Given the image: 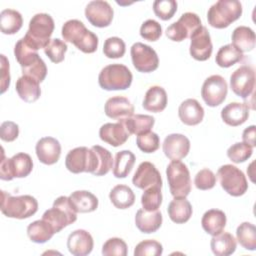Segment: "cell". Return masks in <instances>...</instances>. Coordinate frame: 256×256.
<instances>
[{
  "label": "cell",
  "mask_w": 256,
  "mask_h": 256,
  "mask_svg": "<svg viewBox=\"0 0 256 256\" xmlns=\"http://www.w3.org/2000/svg\"><path fill=\"white\" fill-rule=\"evenodd\" d=\"M64 41L72 43L83 53H94L98 47V37L95 33L88 30L84 23L77 19L66 21L61 30Z\"/></svg>",
  "instance_id": "1"
},
{
  "label": "cell",
  "mask_w": 256,
  "mask_h": 256,
  "mask_svg": "<svg viewBox=\"0 0 256 256\" xmlns=\"http://www.w3.org/2000/svg\"><path fill=\"white\" fill-rule=\"evenodd\" d=\"M0 209L6 217L26 219L37 212L38 202L31 195L12 196L2 190Z\"/></svg>",
  "instance_id": "2"
},
{
  "label": "cell",
  "mask_w": 256,
  "mask_h": 256,
  "mask_svg": "<svg viewBox=\"0 0 256 256\" xmlns=\"http://www.w3.org/2000/svg\"><path fill=\"white\" fill-rule=\"evenodd\" d=\"M54 20L47 13H37L32 16L28 30L23 37L26 42L36 50L45 48L50 42L54 31Z\"/></svg>",
  "instance_id": "3"
},
{
  "label": "cell",
  "mask_w": 256,
  "mask_h": 256,
  "mask_svg": "<svg viewBox=\"0 0 256 256\" xmlns=\"http://www.w3.org/2000/svg\"><path fill=\"white\" fill-rule=\"evenodd\" d=\"M242 15V4L237 0H219L207 12V21L217 29L228 27Z\"/></svg>",
  "instance_id": "4"
},
{
  "label": "cell",
  "mask_w": 256,
  "mask_h": 256,
  "mask_svg": "<svg viewBox=\"0 0 256 256\" xmlns=\"http://www.w3.org/2000/svg\"><path fill=\"white\" fill-rule=\"evenodd\" d=\"M42 219L52 226L55 233H58L77 220V212L73 209L68 197L59 196L54 200L53 206L43 213Z\"/></svg>",
  "instance_id": "5"
},
{
  "label": "cell",
  "mask_w": 256,
  "mask_h": 256,
  "mask_svg": "<svg viewBox=\"0 0 256 256\" xmlns=\"http://www.w3.org/2000/svg\"><path fill=\"white\" fill-rule=\"evenodd\" d=\"M133 76L127 66L119 63L105 66L99 73V86L107 91L126 90L131 86Z\"/></svg>",
  "instance_id": "6"
},
{
  "label": "cell",
  "mask_w": 256,
  "mask_h": 256,
  "mask_svg": "<svg viewBox=\"0 0 256 256\" xmlns=\"http://www.w3.org/2000/svg\"><path fill=\"white\" fill-rule=\"evenodd\" d=\"M65 166L68 171L74 174L82 172L94 174L99 166L98 154L92 147H76L70 150L66 155Z\"/></svg>",
  "instance_id": "7"
},
{
  "label": "cell",
  "mask_w": 256,
  "mask_h": 256,
  "mask_svg": "<svg viewBox=\"0 0 256 256\" xmlns=\"http://www.w3.org/2000/svg\"><path fill=\"white\" fill-rule=\"evenodd\" d=\"M170 193L173 197H187L191 192L190 172L185 163L172 160L166 168Z\"/></svg>",
  "instance_id": "8"
},
{
  "label": "cell",
  "mask_w": 256,
  "mask_h": 256,
  "mask_svg": "<svg viewBox=\"0 0 256 256\" xmlns=\"http://www.w3.org/2000/svg\"><path fill=\"white\" fill-rule=\"evenodd\" d=\"M33 169V161L29 154L20 152L11 158H6L2 148V158L0 161V179L10 181L14 178H25Z\"/></svg>",
  "instance_id": "9"
},
{
  "label": "cell",
  "mask_w": 256,
  "mask_h": 256,
  "mask_svg": "<svg viewBox=\"0 0 256 256\" xmlns=\"http://www.w3.org/2000/svg\"><path fill=\"white\" fill-rule=\"evenodd\" d=\"M217 177L221 187L231 196H242L248 189V182L244 173L232 164L222 165L217 171Z\"/></svg>",
  "instance_id": "10"
},
{
  "label": "cell",
  "mask_w": 256,
  "mask_h": 256,
  "mask_svg": "<svg viewBox=\"0 0 256 256\" xmlns=\"http://www.w3.org/2000/svg\"><path fill=\"white\" fill-rule=\"evenodd\" d=\"M200 26H202L200 17L196 13L186 12L180 16L178 21L167 27L165 34L170 40L181 42L190 38Z\"/></svg>",
  "instance_id": "11"
},
{
  "label": "cell",
  "mask_w": 256,
  "mask_h": 256,
  "mask_svg": "<svg viewBox=\"0 0 256 256\" xmlns=\"http://www.w3.org/2000/svg\"><path fill=\"white\" fill-rule=\"evenodd\" d=\"M130 55L133 66L139 72L150 73L159 66V58L156 51L147 44L141 42L134 43L131 46Z\"/></svg>",
  "instance_id": "12"
},
{
  "label": "cell",
  "mask_w": 256,
  "mask_h": 256,
  "mask_svg": "<svg viewBox=\"0 0 256 256\" xmlns=\"http://www.w3.org/2000/svg\"><path fill=\"white\" fill-rule=\"evenodd\" d=\"M231 90L237 96L246 99L254 93L255 70L251 65H242L230 76Z\"/></svg>",
  "instance_id": "13"
},
{
  "label": "cell",
  "mask_w": 256,
  "mask_h": 256,
  "mask_svg": "<svg viewBox=\"0 0 256 256\" xmlns=\"http://www.w3.org/2000/svg\"><path fill=\"white\" fill-rule=\"evenodd\" d=\"M228 85L220 75H211L205 79L201 88V96L210 107L219 106L226 99Z\"/></svg>",
  "instance_id": "14"
},
{
  "label": "cell",
  "mask_w": 256,
  "mask_h": 256,
  "mask_svg": "<svg viewBox=\"0 0 256 256\" xmlns=\"http://www.w3.org/2000/svg\"><path fill=\"white\" fill-rule=\"evenodd\" d=\"M114 11L107 1H90L85 8V17L95 27L104 28L111 24Z\"/></svg>",
  "instance_id": "15"
},
{
  "label": "cell",
  "mask_w": 256,
  "mask_h": 256,
  "mask_svg": "<svg viewBox=\"0 0 256 256\" xmlns=\"http://www.w3.org/2000/svg\"><path fill=\"white\" fill-rule=\"evenodd\" d=\"M190 55L198 61H206L210 58L213 45L208 29L205 26H200L190 37Z\"/></svg>",
  "instance_id": "16"
},
{
  "label": "cell",
  "mask_w": 256,
  "mask_h": 256,
  "mask_svg": "<svg viewBox=\"0 0 256 256\" xmlns=\"http://www.w3.org/2000/svg\"><path fill=\"white\" fill-rule=\"evenodd\" d=\"M132 183L135 187L142 190L152 186L162 187L163 184L160 172L156 166L149 161H144L139 164L133 175Z\"/></svg>",
  "instance_id": "17"
},
{
  "label": "cell",
  "mask_w": 256,
  "mask_h": 256,
  "mask_svg": "<svg viewBox=\"0 0 256 256\" xmlns=\"http://www.w3.org/2000/svg\"><path fill=\"white\" fill-rule=\"evenodd\" d=\"M163 152L170 160H180L186 157L190 150V140L183 134L172 133L163 141Z\"/></svg>",
  "instance_id": "18"
},
{
  "label": "cell",
  "mask_w": 256,
  "mask_h": 256,
  "mask_svg": "<svg viewBox=\"0 0 256 256\" xmlns=\"http://www.w3.org/2000/svg\"><path fill=\"white\" fill-rule=\"evenodd\" d=\"M36 155L39 161L45 165H53L58 162L61 155V144L54 137H43L35 146Z\"/></svg>",
  "instance_id": "19"
},
{
  "label": "cell",
  "mask_w": 256,
  "mask_h": 256,
  "mask_svg": "<svg viewBox=\"0 0 256 256\" xmlns=\"http://www.w3.org/2000/svg\"><path fill=\"white\" fill-rule=\"evenodd\" d=\"M99 137L105 143L113 147H118L128 140L130 133L124 123L118 120L116 123L103 124L99 129Z\"/></svg>",
  "instance_id": "20"
},
{
  "label": "cell",
  "mask_w": 256,
  "mask_h": 256,
  "mask_svg": "<svg viewBox=\"0 0 256 256\" xmlns=\"http://www.w3.org/2000/svg\"><path fill=\"white\" fill-rule=\"evenodd\" d=\"M94 241L91 234L84 229H77L69 234L67 248L74 256H86L93 250Z\"/></svg>",
  "instance_id": "21"
},
{
  "label": "cell",
  "mask_w": 256,
  "mask_h": 256,
  "mask_svg": "<svg viewBox=\"0 0 256 256\" xmlns=\"http://www.w3.org/2000/svg\"><path fill=\"white\" fill-rule=\"evenodd\" d=\"M106 116L115 120H122L134 115V106L124 96L110 97L104 106Z\"/></svg>",
  "instance_id": "22"
},
{
  "label": "cell",
  "mask_w": 256,
  "mask_h": 256,
  "mask_svg": "<svg viewBox=\"0 0 256 256\" xmlns=\"http://www.w3.org/2000/svg\"><path fill=\"white\" fill-rule=\"evenodd\" d=\"M178 116L182 123L188 126H195L202 122L204 109L201 104L193 98L184 100L178 108Z\"/></svg>",
  "instance_id": "23"
},
{
  "label": "cell",
  "mask_w": 256,
  "mask_h": 256,
  "mask_svg": "<svg viewBox=\"0 0 256 256\" xmlns=\"http://www.w3.org/2000/svg\"><path fill=\"white\" fill-rule=\"evenodd\" d=\"M249 117V107L245 103L231 102L221 110V118L229 126L236 127L246 122Z\"/></svg>",
  "instance_id": "24"
},
{
  "label": "cell",
  "mask_w": 256,
  "mask_h": 256,
  "mask_svg": "<svg viewBox=\"0 0 256 256\" xmlns=\"http://www.w3.org/2000/svg\"><path fill=\"white\" fill-rule=\"evenodd\" d=\"M162 214L159 210L146 211L143 208L139 209L135 215L136 227L142 233L150 234L156 232L162 225Z\"/></svg>",
  "instance_id": "25"
},
{
  "label": "cell",
  "mask_w": 256,
  "mask_h": 256,
  "mask_svg": "<svg viewBox=\"0 0 256 256\" xmlns=\"http://www.w3.org/2000/svg\"><path fill=\"white\" fill-rule=\"evenodd\" d=\"M168 98L165 89L161 86H151L145 93L142 106L145 110L153 113L162 112L167 106Z\"/></svg>",
  "instance_id": "26"
},
{
  "label": "cell",
  "mask_w": 256,
  "mask_h": 256,
  "mask_svg": "<svg viewBox=\"0 0 256 256\" xmlns=\"http://www.w3.org/2000/svg\"><path fill=\"white\" fill-rule=\"evenodd\" d=\"M69 201L77 213H89L98 208V198L87 190H77L69 195Z\"/></svg>",
  "instance_id": "27"
},
{
  "label": "cell",
  "mask_w": 256,
  "mask_h": 256,
  "mask_svg": "<svg viewBox=\"0 0 256 256\" xmlns=\"http://www.w3.org/2000/svg\"><path fill=\"white\" fill-rule=\"evenodd\" d=\"M226 222L227 218L225 213L219 209H210L206 211L201 219L203 230L211 236H215L223 232Z\"/></svg>",
  "instance_id": "28"
},
{
  "label": "cell",
  "mask_w": 256,
  "mask_h": 256,
  "mask_svg": "<svg viewBox=\"0 0 256 256\" xmlns=\"http://www.w3.org/2000/svg\"><path fill=\"white\" fill-rule=\"evenodd\" d=\"M18 96L27 103L35 102L41 95V88L39 82L35 79L22 75L18 78L15 85Z\"/></svg>",
  "instance_id": "29"
},
{
  "label": "cell",
  "mask_w": 256,
  "mask_h": 256,
  "mask_svg": "<svg viewBox=\"0 0 256 256\" xmlns=\"http://www.w3.org/2000/svg\"><path fill=\"white\" fill-rule=\"evenodd\" d=\"M167 212L171 221L176 224H183L190 219L193 209L186 197H174L168 205Z\"/></svg>",
  "instance_id": "30"
},
{
  "label": "cell",
  "mask_w": 256,
  "mask_h": 256,
  "mask_svg": "<svg viewBox=\"0 0 256 256\" xmlns=\"http://www.w3.org/2000/svg\"><path fill=\"white\" fill-rule=\"evenodd\" d=\"M210 247L216 256H228L235 252L237 242L234 236L229 232H221L212 237Z\"/></svg>",
  "instance_id": "31"
},
{
  "label": "cell",
  "mask_w": 256,
  "mask_h": 256,
  "mask_svg": "<svg viewBox=\"0 0 256 256\" xmlns=\"http://www.w3.org/2000/svg\"><path fill=\"white\" fill-rule=\"evenodd\" d=\"M232 45L239 49L242 53L253 50L256 43L255 32L247 26L236 27L231 35Z\"/></svg>",
  "instance_id": "32"
},
{
  "label": "cell",
  "mask_w": 256,
  "mask_h": 256,
  "mask_svg": "<svg viewBox=\"0 0 256 256\" xmlns=\"http://www.w3.org/2000/svg\"><path fill=\"white\" fill-rule=\"evenodd\" d=\"M54 234L52 226L44 219L33 221L27 227V235L34 243L43 244L49 241Z\"/></svg>",
  "instance_id": "33"
},
{
  "label": "cell",
  "mask_w": 256,
  "mask_h": 256,
  "mask_svg": "<svg viewBox=\"0 0 256 256\" xmlns=\"http://www.w3.org/2000/svg\"><path fill=\"white\" fill-rule=\"evenodd\" d=\"M109 199L116 208L127 209L134 204L135 194L129 186L119 184L111 189L109 193Z\"/></svg>",
  "instance_id": "34"
},
{
  "label": "cell",
  "mask_w": 256,
  "mask_h": 256,
  "mask_svg": "<svg viewBox=\"0 0 256 256\" xmlns=\"http://www.w3.org/2000/svg\"><path fill=\"white\" fill-rule=\"evenodd\" d=\"M121 121L126 126L130 135L135 134L138 136L140 134L151 131V128L155 123V118L150 115L136 114L126 119H122Z\"/></svg>",
  "instance_id": "35"
},
{
  "label": "cell",
  "mask_w": 256,
  "mask_h": 256,
  "mask_svg": "<svg viewBox=\"0 0 256 256\" xmlns=\"http://www.w3.org/2000/svg\"><path fill=\"white\" fill-rule=\"evenodd\" d=\"M23 25V18L20 12L14 9H4L0 14L1 32L6 35L16 34Z\"/></svg>",
  "instance_id": "36"
},
{
  "label": "cell",
  "mask_w": 256,
  "mask_h": 256,
  "mask_svg": "<svg viewBox=\"0 0 256 256\" xmlns=\"http://www.w3.org/2000/svg\"><path fill=\"white\" fill-rule=\"evenodd\" d=\"M14 56L21 68L28 67L40 58L38 50L29 45L24 38H21L16 42L14 47Z\"/></svg>",
  "instance_id": "37"
},
{
  "label": "cell",
  "mask_w": 256,
  "mask_h": 256,
  "mask_svg": "<svg viewBox=\"0 0 256 256\" xmlns=\"http://www.w3.org/2000/svg\"><path fill=\"white\" fill-rule=\"evenodd\" d=\"M135 155L130 150L117 152L113 163V175L116 178L127 177L135 164Z\"/></svg>",
  "instance_id": "38"
},
{
  "label": "cell",
  "mask_w": 256,
  "mask_h": 256,
  "mask_svg": "<svg viewBox=\"0 0 256 256\" xmlns=\"http://www.w3.org/2000/svg\"><path fill=\"white\" fill-rule=\"evenodd\" d=\"M243 53L232 44L222 46L215 57V62L219 67L228 68L240 62L243 59Z\"/></svg>",
  "instance_id": "39"
},
{
  "label": "cell",
  "mask_w": 256,
  "mask_h": 256,
  "mask_svg": "<svg viewBox=\"0 0 256 256\" xmlns=\"http://www.w3.org/2000/svg\"><path fill=\"white\" fill-rule=\"evenodd\" d=\"M236 237L239 244L247 250L256 249V227L250 222L241 223L236 229Z\"/></svg>",
  "instance_id": "40"
},
{
  "label": "cell",
  "mask_w": 256,
  "mask_h": 256,
  "mask_svg": "<svg viewBox=\"0 0 256 256\" xmlns=\"http://www.w3.org/2000/svg\"><path fill=\"white\" fill-rule=\"evenodd\" d=\"M162 192L161 187L152 186L144 190L141 196V204L144 210L146 211H155L158 210L162 204Z\"/></svg>",
  "instance_id": "41"
},
{
  "label": "cell",
  "mask_w": 256,
  "mask_h": 256,
  "mask_svg": "<svg viewBox=\"0 0 256 256\" xmlns=\"http://www.w3.org/2000/svg\"><path fill=\"white\" fill-rule=\"evenodd\" d=\"M67 49L68 47L65 41L59 38H54L51 39L48 45L44 48V53L50 59L51 62L57 64L64 60Z\"/></svg>",
  "instance_id": "42"
},
{
  "label": "cell",
  "mask_w": 256,
  "mask_h": 256,
  "mask_svg": "<svg viewBox=\"0 0 256 256\" xmlns=\"http://www.w3.org/2000/svg\"><path fill=\"white\" fill-rule=\"evenodd\" d=\"M126 51L125 42L119 37H109L103 45V53L107 58L117 59L124 56Z\"/></svg>",
  "instance_id": "43"
},
{
  "label": "cell",
  "mask_w": 256,
  "mask_h": 256,
  "mask_svg": "<svg viewBox=\"0 0 256 256\" xmlns=\"http://www.w3.org/2000/svg\"><path fill=\"white\" fill-rule=\"evenodd\" d=\"M253 153V147L244 142H237L231 145L227 150L228 158L234 163H243L248 160Z\"/></svg>",
  "instance_id": "44"
},
{
  "label": "cell",
  "mask_w": 256,
  "mask_h": 256,
  "mask_svg": "<svg viewBox=\"0 0 256 256\" xmlns=\"http://www.w3.org/2000/svg\"><path fill=\"white\" fill-rule=\"evenodd\" d=\"M137 147L144 153H153L160 146L159 136L152 131L140 134L136 138Z\"/></svg>",
  "instance_id": "45"
},
{
  "label": "cell",
  "mask_w": 256,
  "mask_h": 256,
  "mask_svg": "<svg viewBox=\"0 0 256 256\" xmlns=\"http://www.w3.org/2000/svg\"><path fill=\"white\" fill-rule=\"evenodd\" d=\"M92 148L97 152L98 158H99V166L97 171L93 174L95 176H103L106 175L112 168H113V157L112 154L109 150L106 148L99 146V145H94Z\"/></svg>",
  "instance_id": "46"
},
{
  "label": "cell",
  "mask_w": 256,
  "mask_h": 256,
  "mask_svg": "<svg viewBox=\"0 0 256 256\" xmlns=\"http://www.w3.org/2000/svg\"><path fill=\"white\" fill-rule=\"evenodd\" d=\"M177 6L175 0H156L153 2V11L158 18L166 21L174 16Z\"/></svg>",
  "instance_id": "47"
},
{
  "label": "cell",
  "mask_w": 256,
  "mask_h": 256,
  "mask_svg": "<svg viewBox=\"0 0 256 256\" xmlns=\"http://www.w3.org/2000/svg\"><path fill=\"white\" fill-rule=\"evenodd\" d=\"M128 247L126 242L118 237H112L106 240L102 246V254L104 256H126Z\"/></svg>",
  "instance_id": "48"
},
{
  "label": "cell",
  "mask_w": 256,
  "mask_h": 256,
  "mask_svg": "<svg viewBox=\"0 0 256 256\" xmlns=\"http://www.w3.org/2000/svg\"><path fill=\"white\" fill-rule=\"evenodd\" d=\"M163 252V246L160 242L147 239L139 242L134 249V256H159Z\"/></svg>",
  "instance_id": "49"
},
{
  "label": "cell",
  "mask_w": 256,
  "mask_h": 256,
  "mask_svg": "<svg viewBox=\"0 0 256 256\" xmlns=\"http://www.w3.org/2000/svg\"><path fill=\"white\" fill-rule=\"evenodd\" d=\"M162 35V27L156 20L148 19L140 27V36L148 41H157Z\"/></svg>",
  "instance_id": "50"
},
{
  "label": "cell",
  "mask_w": 256,
  "mask_h": 256,
  "mask_svg": "<svg viewBox=\"0 0 256 256\" xmlns=\"http://www.w3.org/2000/svg\"><path fill=\"white\" fill-rule=\"evenodd\" d=\"M194 184L199 190L212 189L216 184V175L208 168L201 169L195 175Z\"/></svg>",
  "instance_id": "51"
},
{
  "label": "cell",
  "mask_w": 256,
  "mask_h": 256,
  "mask_svg": "<svg viewBox=\"0 0 256 256\" xmlns=\"http://www.w3.org/2000/svg\"><path fill=\"white\" fill-rule=\"evenodd\" d=\"M21 71L23 75L29 76L38 81L39 83H41L47 75V66L43 59L40 57L36 62L29 65L28 67L21 68Z\"/></svg>",
  "instance_id": "52"
},
{
  "label": "cell",
  "mask_w": 256,
  "mask_h": 256,
  "mask_svg": "<svg viewBox=\"0 0 256 256\" xmlns=\"http://www.w3.org/2000/svg\"><path fill=\"white\" fill-rule=\"evenodd\" d=\"M19 135V126L13 121H5L0 126V138L5 142H12Z\"/></svg>",
  "instance_id": "53"
},
{
  "label": "cell",
  "mask_w": 256,
  "mask_h": 256,
  "mask_svg": "<svg viewBox=\"0 0 256 256\" xmlns=\"http://www.w3.org/2000/svg\"><path fill=\"white\" fill-rule=\"evenodd\" d=\"M1 58V64H0V70H1V94L5 93V91L9 88L10 85V66L8 59L4 54L0 55Z\"/></svg>",
  "instance_id": "54"
},
{
  "label": "cell",
  "mask_w": 256,
  "mask_h": 256,
  "mask_svg": "<svg viewBox=\"0 0 256 256\" xmlns=\"http://www.w3.org/2000/svg\"><path fill=\"white\" fill-rule=\"evenodd\" d=\"M255 133H256V127L254 125H251L244 129L242 133V140L244 143L251 147H255Z\"/></svg>",
  "instance_id": "55"
}]
</instances>
